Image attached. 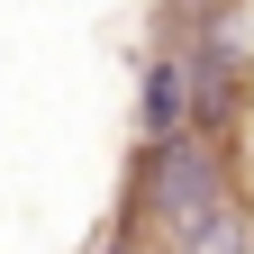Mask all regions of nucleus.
I'll return each mask as SVG.
<instances>
[{"label":"nucleus","mask_w":254,"mask_h":254,"mask_svg":"<svg viewBox=\"0 0 254 254\" xmlns=\"http://www.w3.org/2000/svg\"><path fill=\"white\" fill-rule=\"evenodd\" d=\"M236 190V154L209 145V136H173V145H136V182H127V227L154 236V254H164L190 218H200L209 200H227Z\"/></svg>","instance_id":"1"},{"label":"nucleus","mask_w":254,"mask_h":254,"mask_svg":"<svg viewBox=\"0 0 254 254\" xmlns=\"http://www.w3.org/2000/svg\"><path fill=\"white\" fill-rule=\"evenodd\" d=\"M173 136H190V55L154 46L136 82V145H173Z\"/></svg>","instance_id":"2"},{"label":"nucleus","mask_w":254,"mask_h":254,"mask_svg":"<svg viewBox=\"0 0 254 254\" xmlns=\"http://www.w3.org/2000/svg\"><path fill=\"white\" fill-rule=\"evenodd\" d=\"M164 254H254V190H227V200H209L190 227L164 245Z\"/></svg>","instance_id":"3"}]
</instances>
